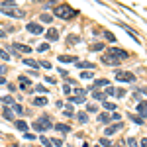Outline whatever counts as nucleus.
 I'll return each mask as SVG.
<instances>
[{"label": "nucleus", "instance_id": "5", "mask_svg": "<svg viewBox=\"0 0 147 147\" xmlns=\"http://www.w3.org/2000/svg\"><path fill=\"white\" fill-rule=\"evenodd\" d=\"M108 53H110V55H114L116 59H120V61H124V59H127V57H129V55H127V51L120 49V47H112Z\"/></svg>", "mask_w": 147, "mask_h": 147}, {"label": "nucleus", "instance_id": "24", "mask_svg": "<svg viewBox=\"0 0 147 147\" xmlns=\"http://www.w3.org/2000/svg\"><path fill=\"white\" fill-rule=\"evenodd\" d=\"M16 127H18V129H22V131H28V124L22 122V120H18V122H16Z\"/></svg>", "mask_w": 147, "mask_h": 147}, {"label": "nucleus", "instance_id": "14", "mask_svg": "<svg viewBox=\"0 0 147 147\" xmlns=\"http://www.w3.org/2000/svg\"><path fill=\"white\" fill-rule=\"evenodd\" d=\"M120 127H122V124H114V125H108L104 134H106V136H112V134H116V131H118Z\"/></svg>", "mask_w": 147, "mask_h": 147}, {"label": "nucleus", "instance_id": "46", "mask_svg": "<svg viewBox=\"0 0 147 147\" xmlns=\"http://www.w3.org/2000/svg\"><path fill=\"white\" fill-rule=\"evenodd\" d=\"M35 90H37V92H47V88H45V86H37Z\"/></svg>", "mask_w": 147, "mask_h": 147}, {"label": "nucleus", "instance_id": "11", "mask_svg": "<svg viewBox=\"0 0 147 147\" xmlns=\"http://www.w3.org/2000/svg\"><path fill=\"white\" fill-rule=\"evenodd\" d=\"M77 67L82 69V71H84V69H86V71H92V69H94V65H92V63H88V61H77Z\"/></svg>", "mask_w": 147, "mask_h": 147}, {"label": "nucleus", "instance_id": "49", "mask_svg": "<svg viewBox=\"0 0 147 147\" xmlns=\"http://www.w3.org/2000/svg\"><path fill=\"white\" fill-rule=\"evenodd\" d=\"M2 73H6V67H4V65L0 67V75H2Z\"/></svg>", "mask_w": 147, "mask_h": 147}, {"label": "nucleus", "instance_id": "19", "mask_svg": "<svg viewBox=\"0 0 147 147\" xmlns=\"http://www.w3.org/2000/svg\"><path fill=\"white\" fill-rule=\"evenodd\" d=\"M110 120H112V116H110V114H98V122H100V124H108V122H110Z\"/></svg>", "mask_w": 147, "mask_h": 147}, {"label": "nucleus", "instance_id": "45", "mask_svg": "<svg viewBox=\"0 0 147 147\" xmlns=\"http://www.w3.org/2000/svg\"><path fill=\"white\" fill-rule=\"evenodd\" d=\"M45 80H47V82H49V84H55V79H53V77H47Z\"/></svg>", "mask_w": 147, "mask_h": 147}, {"label": "nucleus", "instance_id": "40", "mask_svg": "<svg viewBox=\"0 0 147 147\" xmlns=\"http://www.w3.org/2000/svg\"><path fill=\"white\" fill-rule=\"evenodd\" d=\"M116 96H120V98L125 96V90H124V88H116Z\"/></svg>", "mask_w": 147, "mask_h": 147}, {"label": "nucleus", "instance_id": "15", "mask_svg": "<svg viewBox=\"0 0 147 147\" xmlns=\"http://www.w3.org/2000/svg\"><path fill=\"white\" fill-rule=\"evenodd\" d=\"M90 90V88H88ZM92 96H94V100H106V92H102V90H92Z\"/></svg>", "mask_w": 147, "mask_h": 147}, {"label": "nucleus", "instance_id": "17", "mask_svg": "<svg viewBox=\"0 0 147 147\" xmlns=\"http://www.w3.org/2000/svg\"><path fill=\"white\" fill-rule=\"evenodd\" d=\"M59 61H61V63H77V57H71V55H59Z\"/></svg>", "mask_w": 147, "mask_h": 147}, {"label": "nucleus", "instance_id": "36", "mask_svg": "<svg viewBox=\"0 0 147 147\" xmlns=\"http://www.w3.org/2000/svg\"><path fill=\"white\" fill-rule=\"evenodd\" d=\"M96 110H98L96 104H86V112H96Z\"/></svg>", "mask_w": 147, "mask_h": 147}, {"label": "nucleus", "instance_id": "34", "mask_svg": "<svg viewBox=\"0 0 147 147\" xmlns=\"http://www.w3.org/2000/svg\"><path fill=\"white\" fill-rule=\"evenodd\" d=\"M39 20H41V22H51V20H53V16H51V14H41V18H39Z\"/></svg>", "mask_w": 147, "mask_h": 147}, {"label": "nucleus", "instance_id": "41", "mask_svg": "<svg viewBox=\"0 0 147 147\" xmlns=\"http://www.w3.org/2000/svg\"><path fill=\"white\" fill-rule=\"evenodd\" d=\"M49 49V43H41V45L37 47V51H47Z\"/></svg>", "mask_w": 147, "mask_h": 147}, {"label": "nucleus", "instance_id": "29", "mask_svg": "<svg viewBox=\"0 0 147 147\" xmlns=\"http://www.w3.org/2000/svg\"><path fill=\"white\" fill-rule=\"evenodd\" d=\"M104 37H106L108 41H112V43H114V41H116V35H114L112 32H104Z\"/></svg>", "mask_w": 147, "mask_h": 147}, {"label": "nucleus", "instance_id": "26", "mask_svg": "<svg viewBox=\"0 0 147 147\" xmlns=\"http://www.w3.org/2000/svg\"><path fill=\"white\" fill-rule=\"evenodd\" d=\"M125 143H127V147H139V145H137V141H136V137H127Z\"/></svg>", "mask_w": 147, "mask_h": 147}, {"label": "nucleus", "instance_id": "43", "mask_svg": "<svg viewBox=\"0 0 147 147\" xmlns=\"http://www.w3.org/2000/svg\"><path fill=\"white\" fill-rule=\"evenodd\" d=\"M106 94H110V96L116 94V88H114V86H108V88H106Z\"/></svg>", "mask_w": 147, "mask_h": 147}, {"label": "nucleus", "instance_id": "8", "mask_svg": "<svg viewBox=\"0 0 147 147\" xmlns=\"http://www.w3.org/2000/svg\"><path fill=\"white\" fill-rule=\"evenodd\" d=\"M28 32H30V34H43V32H45V30H43V28H41V26H39V24H35V22H32V24H28Z\"/></svg>", "mask_w": 147, "mask_h": 147}, {"label": "nucleus", "instance_id": "20", "mask_svg": "<svg viewBox=\"0 0 147 147\" xmlns=\"http://www.w3.org/2000/svg\"><path fill=\"white\" fill-rule=\"evenodd\" d=\"M94 86H96V88H100V86H108V80H106V79H96V80H94Z\"/></svg>", "mask_w": 147, "mask_h": 147}, {"label": "nucleus", "instance_id": "39", "mask_svg": "<svg viewBox=\"0 0 147 147\" xmlns=\"http://www.w3.org/2000/svg\"><path fill=\"white\" fill-rule=\"evenodd\" d=\"M100 145L102 147H110V141H108L106 137H102V139H100Z\"/></svg>", "mask_w": 147, "mask_h": 147}, {"label": "nucleus", "instance_id": "22", "mask_svg": "<svg viewBox=\"0 0 147 147\" xmlns=\"http://www.w3.org/2000/svg\"><path fill=\"white\" fill-rule=\"evenodd\" d=\"M2 114H4V118H6V120H10V122L14 120V112H12L10 108H4V112H2Z\"/></svg>", "mask_w": 147, "mask_h": 147}, {"label": "nucleus", "instance_id": "9", "mask_svg": "<svg viewBox=\"0 0 147 147\" xmlns=\"http://www.w3.org/2000/svg\"><path fill=\"white\" fill-rule=\"evenodd\" d=\"M18 82H20V86H22V88H32V80L28 79L26 75H20V79H18Z\"/></svg>", "mask_w": 147, "mask_h": 147}, {"label": "nucleus", "instance_id": "30", "mask_svg": "<svg viewBox=\"0 0 147 147\" xmlns=\"http://www.w3.org/2000/svg\"><path fill=\"white\" fill-rule=\"evenodd\" d=\"M2 102H4V104H8V106H14V104H16L12 96H4V98H2Z\"/></svg>", "mask_w": 147, "mask_h": 147}, {"label": "nucleus", "instance_id": "48", "mask_svg": "<svg viewBox=\"0 0 147 147\" xmlns=\"http://www.w3.org/2000/svg\"><path fill=\"white\" fill-rule=\"evenodd\" d=\"M141 147H147V137L143 139V141H141Z\"/></svg>", "mask_w": 147, "mask_h": 147}, {"label": "nucleus", "instance_id": "1", "mask_svg": "<svg viewBox=\"0 0 147 147\" xmlns=\"http://www.w3.org/2000/svg\"><path fill=\"white\" fill-rule=\"evenodd\" d=\"M0 12H4L6 16H12V18H24V12L18 8V4L14 0H2L0 2Z\"/></svg>", "mask_w": 147, "mask_h": 147}, {"label": "nucleus", "instance_id": "44", "mask_svg": "<svg viewBox=\"0 0 147 147\" xmlns=\"http://www.w3.org/2000/svg\"><path fill=\"white\" fill-rule=\"evenodd\" d=\"M120 118H122V116H120L118 112H116V114H112V122H120Z\"/></svg>", "mask_w": 147, "mask_h": 147}, {"label": "nucleus", "instance_id": "27", "mask_svg": "<svg viewBox=\"0 0 147 147\" xmlns=\"http://www.w3.org/2000/svg\"><path fill=\"white\" fill-rule=\"evenodd\" d=\"M39 139H41V143H43L45 147H53V141H51L49 137H45V136H43V137H39Z\"/></svg>", "mask_w": 147, "mask_h": 147}, {"label": "nucleus", "instance_id": "7", "mask_svg": "<svg viewBox=\"0 0 147 147\" xmlns=\"http://www.w3.org/2000/svg\"><path fill=\"white\" fill-rule=\"evenodd\" d=\"M137 116H141L143 120H147V100H141L137 104Z\"/></svg>", "mask_w": 147, "mask_h": 147}, {"label": "nucleus", "instance_id": "16", "mask_svg": "<svg viewBox=\"0 0 147 147\" xmlns=\"http://www.w3.org/2000/svg\"><path fill=\"white\" fill-rule=\"evenodd\" d=\"M79 41H80V37H79V35H75V34L67 35V43H69V45H77Z\"/></svg>", "mask_w": 147, "mask_h": 147}, {"label": "nucleus", "instance_id": "6", "mask_svg": "<svg viewBox=\"0 0 147 147\" xmlns=\"http://www.w3.org/2000/svg\"><path fill=\"white\" fill-rule=\"evenodd\" d=\"M102 63H104V65H108V67H118V65H120V59H116L114 55L106 53V55L102 57Z\"/></svg>", "mask_w": 147, "mask_h": 147}, {"label": "nucleus", "instance_id": "32", "mask_svg": "<svg viewBox=\"0 0 147 147\" xmlns=\"http://www.w3.org/2000/svg\"><path fill=\"white\" fill-rule=\"evenodd\" d=\"M0 59H4V61H8V59H10V53H8L6 49H0Z\"/></svg>", "mask_w": 147, "mask_h": 147}, {"label": "nucleus", "instance_id": "10", "mask_svg": "<svg viewBox=\"0 0 147 147\" xmlns=\"http://www.w3.org/2000/svg\"><path fill=\"white\" fill-rule=\"evenodd\" d=\"M47 39H49V41H57V39H59V32H57L55 28H49V30H47Z\"/></svg>", "mask_w": 147, "mask_h": 147}, {"label": "nucleus", "instance_id": "4", "mask_svg": "<svg viewBox=\"0 0 147 147\" xmlns=\"http://www.w3.org/2000/svg\"><path fill=\"white\" fill-rule=\"evenodd\" d=\"M116 80H122V82H134L136 75H131L129 71H118L116 73Z\"/></svg>", "mask_w": 147, "mask_h": 147}, {"label": "nucleus", "instance_id": "3", "mask_svg": "<svg viewBox=\"0 0 147 147\" xmlns=\"http://www.w3.org/2000/svg\"><path fill=\"white\" fill-rule=\"evenodd\" d=\"M51 127H53V122H51L47 116H41V118H37V122H34L35 131H47V129H51Z\"/></svg>", "mask_w": 147, "mask_h": 147}, {"label": "nucleus", "instance_id": "18", "mask_svg": "<svg viewBox=\"0 0 147 147\" xmlns=\"http://www.w3.org/2000/svg\"><path fill=\"white\" fill-rule=\"evenodd\" d=\"M77 120H79V124H86L88 122V112H79L77 114Z\"/></svg>", "mask_w": 147, "mask_h": 147}, {"label": "nucleus", "instance_id": "38", "mask_svg": "<svg viewBox=\"0 0 147 147\" xmlns=\"http://www.w3.org/2000/svg\"><path fill=\"white\" fill-rule=\"evenodd\" d=\"M14 112L16 114H24V108L20 106V104H14Z\"/></svg>", "mask_w": 147, "mask_h": 147}, {"label": "nucleus", "instance_id": "50", "mask_svg": "<svg viewBox=\"0 0 147 147\" xmlns=\"http://www.w3.org/2000/svg\"><path fill=\"white\" fill-rule=\"evenodd\" d=\"M4 82H6V79H4V77H0V84H4Z\"/></svg>", "mask_w": 147, "mask_h": 147}, {"label": "nucleus", "instance_id": "13", "mask_svg": "<svg viewBox=\"0 0 147 147\" xmlns=\"http://www.w3.org/2000/svg\"><path fill=\"white\" fill-rule=\"evenodd\" d=\"M53 127H55L59 134H69V131H71V127H69L67 124H55Z\"/></svg>", "mask_w": 147, "mask_h": 147}, {"label": "nucleus", "instance_id": "31", "mask_svg": "<svg viewBox=\"0 0 147 147\" xmlns=\"http://www.w3.org/2000/svg\"><path fill=\"white\" fill-rule=\"evenodd\" d=\"M63 114H65L67 118H71V116H75V110H73V106H69V108H65V110H63Z\"/></svg>", "mask_w": 147, "mask_h": 147}, {"label": "nucleus", "instance_id": "47", "mask_svg": "<svg viewBox=\"0 0 147 147\" xmlns=\"http://www.w3.org/2000/svg\"><path fill=\"white\" fill-rule=\"evenodd\" d=\"M0 37H6V30L4 28H0Z\"/></svg>", "mask_w": 147, "mask_h": 147}, {"label": "nucleus", "instance_id": "25", "mask_svg": "<svg viewBox=\"0 0 147 147\" xmlns=\"http://www.w3.org/2000/svg\"><path fill=\"white\" fill-rule=\"evenodd\" d=\"M129 120H131V122H136V124H143V118H141V116H137V114H134V116L129 114Z\"/></svg>", "mask_w": 147, "mask_h": 147}, {"label": "nucleus", "instance_id": "2", "mask_svg": "<svg viewBox=\"0 0 147 147\" xmlns=\"http://www.w3.org/2000/svg\"><path fill=\"white\" fill-rule=\"evenodd\" d=\"M53 14H55L57 18H61V20H69V18H73V16H75L77 12L73 10V8H71L69 4H59L55 10H53Z\"/></svg>", "mask_w": 147, "mask_h": 147}, {"label": "nucleus", "instance_id": "51", "mask_svg": "<svg viewBox=\"0 0 147 147\" xmlns=\"http://www.w3.org/2000/svg\"><path fill=\"white\" fill-rule=\"evenodd\" d=\"M118 147H124V145H118Z\"/></svg>", "mask_w": 147, "mask_h": 147}, {"label": "nucleus", "instance_id": "42", "mask_svg": "<svg viewBox=\"0 0 147 147\" xmlns=\"http://www.w3.org/2000/svg\"><path fill=\"white\" fill-rule=\"evenodd\" d=\"M39 65H41V67H43V69H51V63H49V61H41Z\"/></svg>", "mask_w": 147, "mask_h": 147}, {"label": "nucleus", "instance_id": "21", "mask_svg": "<svg viewBox=\"0 0 147 147\" xmlns=\"http://www.w3.org/2000/svg\"><path fill=\"white\" fill-rule=\"evenodd\" d=\"M69 102H73V104H84V96H73V98H69Z\"/></svg>", "mask_w": 147, "mask_h": 147}, {"label": "nucleus", "instance_id": "35", "mask_svg": "<svg viewBox=\"0 0 147 147\" xmlns=\"http://www.w3.org/2000/svg\"><path fill=\"white\" fill-rule=\"evenodd\" d=\"M104 108L112 112V110H116V104H114V102H104Z\"/></svg>", "mask_w": 147, "mask_h": 147}, {"label": "nucleus", "instance_id": "28", "mask_svg": "<svg viewBox=\"0 0 147 147\" xmlns=\"http://www.w3.org/2000/svg\"><path fill=\"white\" fill-rule=\"evenodd\" d=\"M92 77H94L92 71H82V73H80V79H92Z\"/></svg>", "mask_w": 147, "mask_h": 147}, {"label": "nucleus", "instance_id": "52", "mask_svg": "<svg viewBox=\"0 0 147 147\" xmlns=\"http://www.w3.org/2000/svg\"><path fill=\"white\" fill-rule=\"evenodd\" d=\"M67 147H73V145H67Z\"/></svg>", "mask_w": 147, "mask_h": 147}, {"label": "nucleus", "instance_id": "23", "mask_svg": "<svg viewBox=\"0 0 147 147\" xmlns=\"http://www.w3.org/2000/svg\"><path fill=\"white\" fill-rule=\"evenodd\" d=\"M45 104H47V98H43V96H39V98L34 100V106H45Z\"/></svg>", "mask_w": 147, "mask_h": 147}, {"label": "nucleus", "instance_id": "33", "mask_svg": "<svg viewBox=\"0 0 147 147\" xmlns=\"http://www.w3.org/2000/svg\"><path fill=\"white\" fill-rule=\"evenodd\" d=\"M24 63L30 65V67H34V69H37V61H34V59H24Z\"/></svg>", "mask_w": 147, "mask_h": 147}, {"label": "nucleus", "instance_id": "37", "mask_svg": "<svg viewBox=\"0 0 147 147\" xmlns=\"http://www.w3.org/2000/svg\"><path fill=\"white\" fill-rule=\"evenodd\" d=\"M90 49H92V51H100V49H104V43H94Z\"/></svg>", "mask_w": 147, "mask_h": 147}, {"label": "nucleus", "instance_id": "12", "mask_svg": "<svg viewBox=\"0 0 147 147\" xmlns=\"http://www.w3.org/2000/svg\"><path fill=\"white\" fill-rule=\"evenodd\" d=\"M14 49H16V51H20V53H30V51H32V47H28V45H22V43H14Z\"/></svg>", "mask_w": 147, "mask_h": 147}]
</instances>
